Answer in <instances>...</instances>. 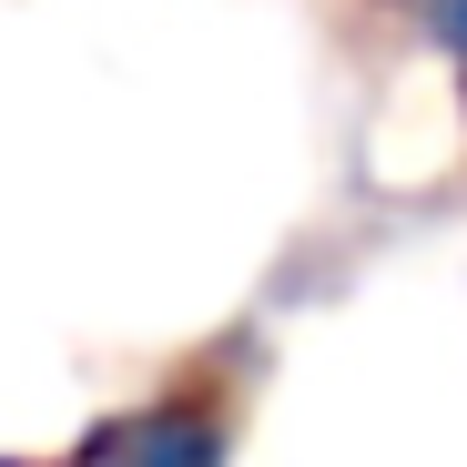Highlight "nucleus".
Returning a JSON list of instances; mask_svg holds the SVG:
<instances>
[{"label":"nucleus","instance_id":"f257e3e1","mask_svg":"<svg viewBox=\"0 0 467 467\" xmlns=\"http://www.w3.org/2000/svg\"><path fill=\"white\" fill-rule=\"evenodd\" d=\"M61 467H223V427L203 407H163V417H142V427L92 437L82 457H61Z\"/></svg>","mask_w":467,"mask_h":467},{"label":"nucleus","instance_id":"f03ea898","mask_svg":"<svg viewBox=\"0 0 467 467\" xmlns=\"http://www.w3.org/2000/svg\"><path fill=\"white\" fill-rule=\"evenodd\" d=\"M417 21H427V41L447 61H467V0H417Z\"/></svg>","mask_w":467,"mask_h":467}]
</instances>
